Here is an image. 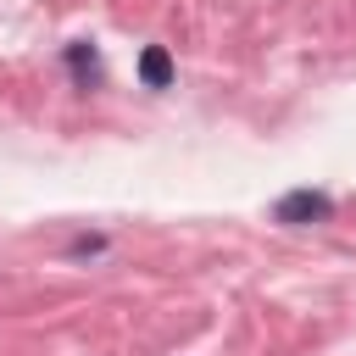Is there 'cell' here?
<instances>
[{
	"label": "cell",
	"mask_w": 356,
	"mask_h": 356,
	"mask_svg": "<svg viewBox=\"0 0 356 356\" xmlns=\"http://www.w3.org/2000/svg\"><path fill=\"white\" fill-rule=\"evenodd\" d=\"M328 217H334V195L312 189V184H300V189L273 200V222H284V228H312V222H328Z\"/></svg>",
	"instance_id": "cell-1"
},
{
	"label": "cell",
	"mask_w": 356,
	"mask_h": 356,
	"mask_svg": "<svg viewBox=\"0 0 356 356\" xmlns=\"http://www.w3.org/2000/svg\"><path fill=\"white\" fill-rule=\"evenodd\" d=\"M139 83H145V89H167V83H172V56H167V44H145V50H139Z\"/></svg>",
	"instance_id": "cell-2"
},
{
	"label": "cell",
	"mask_w": 356,
	"mask_h": 356,
	"mask_svg": "<svg viewBox=\"0 0 356 356\" xmlns=\"http://www.w3.org/2000/svg\"><path fill=\"white\" fill-rule=\"evenodd\" d=\"M67 67H72V78H78V89H89L95 78H100V61H95V44H67Z\"/></svg>",
	"instance_id": "cell-3"
},
{
	"label": "cell",
	"mask_w": 356,
	"mask_h": 356,
	"mask_svg": "<svg viewBox=\"0 0 356 356\" xmlns=\"http://www.w3.org/2000/svg\"><path fill=\"white\" fill-rule=\"evenodd\" d=\"M100 250H106V234H78L67 245V256H100Z\"/></svg>",
	"instance_id": "cell-4"
}]
</instances>
